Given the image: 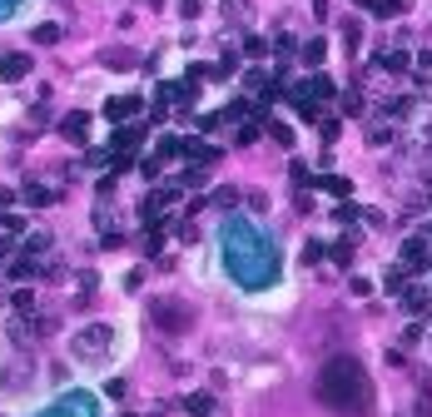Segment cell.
I'll return each instance as SVG.
<instances>
[{"label": "cell", "instance_id": "obj_4", "mask_svg": "<svg viewBox=\"0 0 432 417\" xmlns=\"http://www.w3.org/2000/svg\"><path fill=\"white\" fill-rule=\"evenodd\" d=\"M25 417H110V403L90 383H70V388L50 392L45 403H35Z\"/></svg>", "mask_w": 432, "mask_h": 417}, {"label": "cell", "instance_id": "obj_6", "mask_svg": "<svg viewBox=\"0 0 432 417\" xmlns=\"http://www.w3.org/2000/svg\"><path fill=\"white\" fill-rule=\"evenodd\" d=\"M30 75V55H0V80H5V85H20V80Z\"/></svg>", "mask_w": 432, "mask_h": 417}, {"label": "cell", "instance_id": "obj_3", "mask_svg": "<svg viewBox=\"0 0 432 417\" xmlns=\"http://www.w3.org/2000/svg\"><path fill=\"white\" fill-rule=\"evenodd\" d=\"M318 398L343 412V417H358L368 412V403H373V383H368V372L358 358H333L323 372H318Z\"/></svg>", "mask_w": 432, "mask_h": 417}, {"label": "cell", "instance_id": "obj_24", "mask_svg": "<svg viewBox=\"0 0 432 417\" xmlns=\"http://www.w3.org/2000/svg\"><path fill=\"white\" fill-rule=\"evenodd\" d=\"M0 228H5V234H20V228H25V219H20V214H5V219H0Z\"/></svg>", "mask_w": 432, "mask_h": 417}, {"label": "cell", "instance_id": "obj_23", "mask_svg": "<svg viewBox=\"0 0 432 417\" xmlns=\"http://www.w3.org/2000/svg\"><path fill=\"white\" fill-rule=\"evenodd\" d=\"M269 130H274V139L283 144V150H288V144H293V130H288V124H269Z\"/></svg>", "mask_w": 432, "mask_h": 417}, {"label": "cell", "instance_id": "obj_8", "mask_svg": "<svg viewBox=\"0 0 432 417\" xmlns=\"http://www.w3.org/2000/svg\"><path fill=\"white\" fill-rule=\"evenodd\" d=\"M139 104H144L139 95H119V99L105 104V119H115V124H119V119H134V115H139Z\"/></svg>", "mask_w": 432, "mask_h": 417}, {"label": "cell", "instance_id": "obj_12", "mask_svg": "<svg viewBox=\"0 0 432 417\" xmlns=\"http://www.w3.org/2000/svg\"><path fill=\"white\" fill-rule=\"evenodd\" d=\"M403 308L407 313H422L427 308V294H422V288H403Z\"/></svg>", "mask_w": 432, "mask_h": 417}, {"label": "cell", "instance_id": "obj_16", "mask_svg": "<svg viewBox=\"0 0 432 417\" xmlns=\"http://www.w3.org/2000/svg\"><path fill=\"white\" fill-rule=\"evenodd\" d=\"M407 65H413V60H407L403 50H393V55H383V70H398V75H403Z\"/></svg>", "mask_w": 432, "mask_h": 417}, {"label": "cell", "instance_id": "obj_14", "mask_svg": "<svg viewBox=\"0 0 432 417\" xmlns=\"http://www.w3.org/2000/svg\"><path fill=\"white\" fill-rule=\"evenodd\" d=\"M323 55H328L323 40H308V45H303V60H308V65H323Z\"/></svg>", "mask_w": 432, "mask_h": 417}, {"label": "cell", "instance_id": "obj_5", "mask_svg": "<svg viewBox=\"0 0 432 417\" xmlns=\"http://www.w3.org/2000/svg\"><path fill=\"white\" fill-rule=\"evenodd\" d=\"M154 323L169 328V333H184V328H189V308H184L179 298H159L154 303Z\"/></svg>", "mask_w": 432, "mask_h": 417}, {"label": "cell", "instance_id": "obj_13", "mask_svg": "<svg viewBox=\"0 0 432 417\" xmlns=\"http://www.w3.org/2000/svg\"><path fill=\"white\" fill-rule=\"evenodd\" d=\"M10 278H15V283H30V278H35V263H30V259H15V263H10Z\"/></svg>", "mask_w": 432, "mask_h": 417}, {"label": "cell", "instance_id": "obj_15", "mask_svg": "<svg viewBox=\"0 0 432 417\" xmlns=\"http://www.w3.org/2000/svg\"><path fill=\"white\" fill-rule=\"evenodd\" d=\"M318 184H323L328 194H338V199H348V189H353V184H348V179H338V174H328V179H318Z\"/></svg>", "mask_w": 432, "mask_h": 417}, {"label": "cell", "instance_id": "obj_1", "mask_svg": "<svg viewBox=\"0 0 432 417\" xmlns=\"http://www.w3.org/2000/svg\"><path fill=\"white\" fill-rule=\"evenodd\" d=\"M214 263L219 278L234 288L239 298H278L288 283V254L283 239L274 234L259 214H243V208H224L214 224Z\"/></svg>", "mask_w": 432, "mask_h": 417}, {"label": "cell", "instance_id": "obj_9", "mask_svg": "<svg viewBox=\"0 0 432 417\" xmlns=\"http://www.w3.org/2000/svg\"><path fill=\"white\" fill-rule=\"evenodd\" d=\"M179 154H189V159H199V164H209L219 150H209V144H199V139H179Z\"/></svg>", "mask_w": 432, "mask_h": 417}, {"label": "cell", "instance_id": "obj_21", "mask_svg": "<svg viewBox=\"0 0 432 417\" xmlns=\"http://www.w3.org/2000/svg\"><path fill=\"white\" fill-rule=\"evenodd\" d=\"M55 194L50 189H40V184H30V189H25V204H50Z\"/></svg>", "mask_w": 432, "mask_h": 417}, {"label": "cell", "instance_id": "obj_18", "mask_svg": "<svg viewBox=\"0 0 432 417\" xmlns=\"http://www.w3.org/2000/svg\"><path fill=\"white\" fill-rule=\"evenodd\" d=\"M35 40H40V45H55V40H60V25H50V20H45V25H35Z\"/></svg>", "mask_w": 432, "mask_h": 417}, {"label": "cell", "instance_id": "obj_11", "mask_svg": "<svg viewBox=\"0 0 432 417\" xmlns=\"http://www.w3.org/2000/svg\"><path fill=\"white\" fill-rule=\"evenodd\" d=\"M60 130H65V139H85V134H90V119H85V115H70Z\"/></svg>", "mask_w": 432, "mask_h": 417}, {"label": "cell", "instance_id": "obj_20", "mask_svg": "<svg viewBox=\"0 0 432 417\" xmlns=\"http://www.w3.org/2000/svg\"><path fill=\"white\" fill-rule=\"evenodd\" d=\"M403 254L413 259V263H422V259H427V248H422V239H407V243H403Z\"/></svg>", "mask_w": 432, "mask_h": 417}, {"label": "cell", "instance_id": "obj_19", "mask_svg": "<svg viewBox=\"0 0 432 417\" xmlns=\"http://www.w3.org/2000/svg\"><path fill=\"white\" fill-rule=\"evenodd\" d=\"M179 154V139L174 134H159V159H174Z\"/></svg>", "mask_w": 432, "mask_h": 417}, {"label": "cell", "instance_id": "obj_17", "mask_svg": "<svg viewBox=\"0 0 432 417\" xmlns=\"http://www.w3.org/2000/svg\"><path fill=\"white\" fill-rule=\"evenodd\" d=\"M45 248H50V234H45V228H40V234H30V239H25V254H45Z\"/></svg>", "mask_w": 432, "mask_h": 417}, {"label": "cell", "instance_id": "obj_10", "mask_svg": "<svg viewBox=\"0 0 432 417\" xmlns=\"http://www.w3.org/2000/svg\"><path fill=\"white\" fill-rule=\"evenodd\" d=\"M363 5L373 10V15H383V20H387V15H403V10H407V0H363Z\"/></svg>", "mask_w": 432, "mask_h": 417}, {"label": "cell", "instance_id": "obj_22", "mask_svg": "<svg viewBox=\"0 0 432 417\" xmlns=\"http://www.w3.org/2000/svg\"><path fill=\"white\" fill-rule=\"evenodd\" d=\"M249 110H254L249 99H234V104H229V110H224V115H229V119H243V115H249Z\"/></svg>", "mask_w": 432, "mask_h": 417}, {"label": "cell", "instance_id": "obj_7", "mask_svg": "<svg viewBox=\"0 0 432 417\" xmlns=\"http://www.w3.org/2000/svg\"><path fill=\"white\" fill-rule=\"evenodd\" d=\"M35 15V0H0V30L5 25H20V20Z\"/></svg>", "mask_w": 432, "mask_h": 417}, {"label": "cell", "instance_id": "obj_2", "mask_svg": "<svg viewBox=\"0 0 432 417\" xmlns=\"http://www.w3.org/2000/svg\"><path fill=\"white\" fill-rule=\"evenodd\" d=\"M65 353H70V363L85 372V378L115 372L119 363H125V353H130V328L105 323V318H90V323H80L65 338Z\"/></svg>", "mask_w": 432, "mask_h": 417}]
</instances>
